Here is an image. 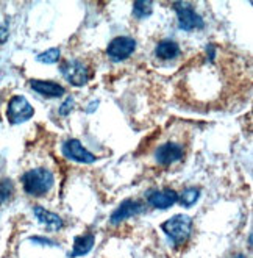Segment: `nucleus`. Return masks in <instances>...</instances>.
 I'll use <instances>...</instances> for the list:
<instances>
[{
	"label": "nucleus",
	"mask_w": 253,
	"mask_h": 258,
	"mask_svg": "<svg viewBox=\"0 0 253 258\" xmlns=\"http://www.w3.org/2000/svg\"><path fill=\"white\" fill-rule=\"evenodd\" d=\"M55 183V177L53 174L46 169V168H35L30 169L22 175V186L24 191L28 196L33 197H41L46 196Z\"/></svg>",
	"instance_id": "obj_1"
},
{
	"label": "nucleus",
	"mask_w": 253,
	"mask_h": 258,
	"mask_svg": "<svg viewBox=\"0 0 253 258\" xmlns=\"http://www.w3.org/2000/svg\"><path fill=\"white\" fill-rule=\"evenodd\" d=\"M161 229L167 235L175 247H182L189 241L194 229L192 218L188 215H175L161 224Z\"/></svg>",
	"instance_id": "obj_2"
},
{
	"label": "nucleus",
	"mask_w": 253,
	"mask_h": 258,
	"mask_svg": "<svg viewBox=\"0 0 253 258\" xmlns=\"http://www.w3.org/2000/svg\"><path fill=\"white\" fill-rule=\"evenodd\" d=\"M59 72L67 83L77 88L88 85V82L93 77L91 69L81 59H67V61L59 64Z\"/></svg>",
	"instance_id": "obj_3"
},
{
	"label": "nucleus",
	"mask_w": 253,
	"mask_h": 258,
	"mask_svg": "<svg viewBox=\"0 0 253 258\" xmlns=\"http://www.w3.org/2000/svg\"><path fill=\"white\" fill-rule=\"evenodd\" d=\"M172 8L177 13L178 27L185 32H194V30H202L205 27L203 18L189 2H175L172 4Z\"/></svg>",
	"instance_id": "obj_4"
},
{
	"label": "nucleus",
	"mask_w": 253,
	"mask_h": 258,
	"mask_svg": "<svg viewBox=\"0 0 253 258\" xmlns=\"http://www.w3.org/2000/svg\"><path fill=\"white\" fill-rule=\"evenodd\" d=\"M35 108L24 96H13L7 107V119L11 125H19L32 119Z\"/></svg>",
	"instance_id": "obj_5"
},
{
	"label": "nucleus",
	"mask_w": 253,
	"mask_h": 258,
	"mask_svg": "<svg viewBox=\"0 0 253 258\" xmlns=\"http://www.w3.org/2000/svg\"><path fill=\"white\" fill-rule=\"evenodd\" d=\"M61 152L66 160L73 161V163H78V164H93L96 163V155L91 154L78 140L75 138H70L66 140L61 146Z\"/></svg>",
	"instance_id": "obj_6"
},
{
	"label": "nucleus",
	"mask_w": 253,
	"mask_h": 258,
	"mask_svg": "<svg viewBox=\"0 0 253 258\" xmlns=\"http://www.w3.org/2000/svg\"><path fill=\"white\" fill-rule=\"evenodd\" d=\"M136 50V41L131 36H117L107 47V55L114 63H121L128 59Z\"/></svg>",
	"instance_id": "obj_7"
},
{
	"label": "nucleus",
	"mask_w": 253,
	"mask_h": 258,
	"mask_svg": "<svg viewBox=\"0 0 253 258\" xmlns=\"http://www.w3.org/2000/svg\"><path fill=\"white\" fill-rule=\"evenodd\" d=\"M144 210H145V205L142 202L127 199L111 213L110 222L113 225H119V224H122L124 221H127V219H130L133 216H138V215L144 213Z\"/></svg>",
	"instance_id": "obj_8"
},
{
	"label": "nucleus",
	"mask_w": 253,
	"mask_h": 258,
	"mask_svg": "<svg viewBox=\"0 0 253 258\" xmlns=\"http://www.w3.org/2000/svg\"><path fill=\"white\" fill-rule=\"evenodd\" d=\"M147 202L156 210H167L178 202V192L171 188L152 189L147 192Z\"/></svg>",
	"instance_id": "obj_9"
},
{
	"label": "nucleus",
	"mask_w": 253,
	"mask_h": 258,
	"mask_svg": "<svg viewBox=\"0 0 253 258\" xmlns=\"http://www.w3.org/2000/svg\"><path fill=\"white\" fill-rule=\"evenodd\" d=\"M185 155L183 147L177 143H164L155 152V160L159 166H171L175 161H180Z\"/></svg>",
	"instance_id": "obj_10"
},
{
	"label": "nucleus",
	"mask_w": 253,
	"mask_h": 258,
	"mask_svg": "<svg viewBox=\"0 0 253 258\" xmlns=\"http://www.w3.org/2000/svg\"><path fill=\"white\" fill-rule=\"evenodd\" d=\"M30 88H32L35 93L44 96V97H49V99H58V97H63L66 94V89L55 82L50 80H30L28 82Z\"/></svg>",
	"instance_id": "obj_11"
},
{
	"label": "nucleus",
	"mask_w": 253,
	"mask_h": 258,
	"mask_svg": "<svg viewBox=\"0 0 253 258\" xmlns=\"http://www.w3.org/2000/svg\"><path fill=\"white\" fill-rule=\"evenodd\" d=\"M33 213H35V218L50 232H58L64 227V221L61 219V216H58L50 210H46L44 207L36 205L33 208Z\"/></svg>",
	"instance_id": "obj_12"
},
{
	"label": "nucleus",
	"mask_w": 253,
	"mask_h": 258,
	"mask_svg": "<svg viewBox=\"0 0 253 258\" xmlns=\"http://www.w3.org/2000/svg\"><path fill=\"white\" fill-rule=\"evenodd\" d=\"M155 55L162 61H171V59H175L180 55V45L172 39H162L156 44Z\"/></svg>",
	"instance_id": "obj_13"
},
{
	"label": "nucleus",
	"mask_w": 253,
	"mask_h": 258,
	"mask_svg": "<svg viewBox=\"0 0 253 258\" xmlns=\"http://www.w3.org/2000/svg\"><path fill=\"white\" fill-rule=\"evenodd\" d=\"M94 244H96V236L93 233L80 235L75 238V241H73V247H72L70 255L72 256H83V255H86L93 250Z\"/></svg>",
	"instance_id": "obj_14"
},
{
	"label": "nucleus",
	"mask_w": 253,
	"mask_h": 258,
	"mask_svg": "<svg viewBox=\"0 0 253 258\" xmlns=\"http://www.w3.org/2000/svg\"><path fill=\"white\" fill-rule=\"evenodd\" d=\"M200 189L199 188H194V186H189V188H185L183 192L178 196V204L185 208H191L192 205H196L200 199Z\"/></svg>",
	"instance_id": "obj_15"
},
{
	"label": "nucleus",
	"mask_w": 253,
	"mask_h": 258,
	"mask_svg": "<svg viewBox=\"0 0 253 258\" xmlns=\"http://www.w3.org/2000/svg\"><path fill=\"white\" fill-rule=\"evenodd\" d=\"M153 11V2L150 0H138L133 4V16L138 19H145L152 14Z\"/></svg>",
	"instance_id": "obj_16"
},
{
	"label": "nucleus",
	"mask_w": 253,
	"mask_h": 258,
	"mask_svg": "<svg viewBox=\"0 0 253 258\" xmlns=\"http://www.w3.org/2000/svg\"><path fill=\"white\" fill-rule=\"evenodd\" d=\"M59 58H61V50H59V47H52L49 50H44L42 53H39L36 56V61L42 64H55L59 61Z\"/></svg>",
	"instance_id": "obj_17"
},
{
	"label": "nucleus",
	"mask_w": 253,
	"mask_h": 258,
	"mask_svg": "<svg viewBox=\"0 0 253 258\" xmlns=\"http://www.w3.org/2000/svg\"><path fill=\"white\" fill-rule=\"evenodd\" d=\"M14 186L13 181L10 178H2L0 180V205L5 204L7 201H10V197L13 196Z\"/></svg>",
	"instance_id": "obj_18"
},
{
	"label": "nucleus",
	"mask_w": 253,
	"mask_h": 258,
	"mask_svg": "<svg viewBox=\"0 0 253 258\" xmlns=\"http://www.w3.org/2000/svg\"><path fill=\"white\" fill-rule=\"evenodd\" d=\"M73 108H75V99L73 97H67L63 103H61V107H59V114L61 116H69Z\"/></svg>",
	"instance_id": "obj_19"
},
{
	"label": "nucleus",
	"mask_w": 253,
	"mask_h": 258,
	"mask_svg": "<svg viewBox=\"0 0 253 258\" xmlns=\"http://www.w3.org/2000/svg\"><path fill=\"white\" fill-rule=\"evenodd\" d=\"M32 242H38V244H42V246H56V242H53L50 239H44L41 236H33Z\"/></svg>",
	"instance_id": "obj_20"
},
{
	"label": "nucleus",
	"mask_w": 253,
	"mask_h": 258,
	"mask_svg": "<svg viewBox=\"0 0 253 258\" xmlns=\"http://www.w3.org/2000/svg\"><path fill=\"white\" fill-rule=\"evenodd\" d=\"M206 53H208V56H210V63H213L214 58H216V45L214 44L206 45Z\"/></svg>",
	"instance_id": "obj_21"
},
{
	"label": "nucleus",
	"mask_w": 253,
	"mask_h": 258,
	"mask_svg": "<svg viewBox=\"0 0 253 258\" xmlns=\"http://www.w3.org/2000/svg\"><path fill=\"white\" fill-rule=\"evenodd\" d=\"M8 38V28L5 25L0 27V42H5Z\"/></svg>",
	"instance_id": "obj_22"
},
{
	"label": "nucleus",
	"mask_w": 253,
	"mask_h": 258,
	"mask_svg": "<svg viewBox=\"0 0 253 258\" xmlns=\"http://www.w3.org/2000/svg\"><path fill=\"white\" fill-rule=\"evenodd\" d=\"M233 258H247V256H245L244 253H237V255H234Z\"/></svg>",
	"instance_id": "obj_23"
}]
</instances>
